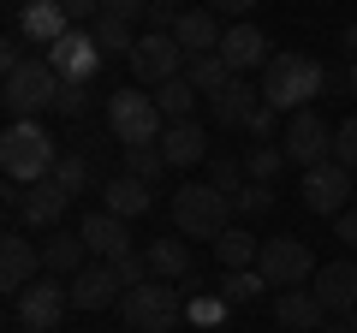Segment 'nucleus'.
Returning a JSON list of instances; mask_svg holds the SVG:
<instances>
[{
    "label": "nucleus",
    "mask_w": 357,
    "mask_h": 333,
    "mask_svg": "<svg viewBox=\"0 0 357 333\" xmlns=\"http://www.w3.org/2000/svg\"><path fill=\"white\" fill-rule=\"evenodd\" d=\"M227 297L220 292H185V321H191L197 333H220V321H227Z\"/></svg>",
    "instance_id": "28"
},
{
    "label": "nucleus",
    "mask_w": 357,
    "mask_h": 333,
    "mask_svg": "<svg viewBox=\"0 0 357 333\" xmlns=\"http://www.w3.org/2000/svg\"><path fill=\"white\" fill-rule=\"evenodd\" d=\"M333 161H340L345 173H357V119L333 125Z\"/></svg>",
    "instance_id": "38"
},
{
    "label": "nucleus",
    "mask_w": 357,
    "mask_h": 333,
    "mask_svg": "<svg viewBox=\"0 0 357 333\" xmlns=\"http://www.w3.org/2000/svg\"><path fill=\"white\" fill-rule=\"evenodd\" d=\"M126 65H131V77H137L143 90H161V84H173V77H185V48H178L167 30H143Z\"/></svg>",
    "instance_id": "9"
},
{
    "label": "nucleus",
    "mask_w": 357,
    "mask_h": 333,
    "mask_svg": "<svg viewBox=\"0 0 357 333\" xmlns=\"http://www.w3.org/2000/svg\"><path fill=\"white\" fill-rule=\"evenodd\" d=\"M280 166H286V149H274V143H250L244 149V179L250 185H274Z\"/></svg>",
    "instance_id": "32"
},
{
    "label": "nucleus",
    "mask_w": 357,
    "mask_h": 333,
    "mask_svg": "<svg viewBox=\"0 0 357 333\" xmlns=\"http://www.w3.org/2000/svg\"><path fill=\"white\" fill-rule=\"evenodd\" d=\"M185 77H191V90L208 102L215 90H227V84H232V65L220 60V54H203V60H185Z\"/></svg>",
    "instance_id": "30"
},
{
    "label": "nucleus",
    "mask_w": 357,
    "mask_h": 333,
    "mask_svg": "<svg viewBox=\"0 0 357 333\" xmlns=\"http://www.w3.org/2000/svg\"><path fill=\"white\" fill-rule=\"evenodd\" d=\"M42 250L24 238V232H6L0 238V292H24V286H36L42 280Z\"/></svg>",
    "instance_id": "15"
},
{
    "label": "nucleus",
    "mask_w": 357,
    "mask_h": 333,
    "mask_svg": "<svg viewBox=\"0 0 357 333\" xmlns=\"http://www.w3.org/2000/svg\"><path fill=\"white\" fill-rule=\"evenodd\" d=\"M321 333H357V327H351V321H345V316H333V321H328V327H321Z\"/></svg>",
    "instance_id": "48"
},
{
    "label": "nucleus",
    "mask_w": 357,
    "mask_h": 333,
    "mask_svg": "<svg viewBox=\"0 0 357 333\" xmlns=\"http://www.w3.org/2000/svg\"><path fill=\"white\" fill-rule=\"evenodd\" d=\"M84 107H89V84H66V77H60V95H54V114H66V119H84Z\"/></svg>",
    "instance_id": "37"
},
{
    "label": "nucleus",
    "mask_w": 357,
    "mask_h": 333,
    "mask_svg": "<svg viewBox=\"0 0 357 333\" xmlns=\"http://www.w3.org/2000/svg\"><path fill=\"white\" fill-rule=\"evenodd\" d=\"M256 107H262V84H250V77H232L227 90L208 95V119L220 131H244L256 119Z\"/></svg>",
    "instance_id": "14"
},
{
    "label": "nucleus",
    "mask_w": 357,
    "mask_h": 333,
    "mask_svg": "<svg viewBox=\"0 0 357 333\" xmlns=\"http://www.w3.org/2000/svg\"><path fill=\"white\" fill-rule=\"evenodd\" d=\"M333 238H340V244H345V250H357V203H351V208H345V215H340V220H333Z\"/></svg>",
    "instance_id": "45"
},
{
    "label": "nucleus",
    "mask_w": 357,
    "mask_h": 333,
    "mask_svg": "<svg viewBox=\"0 0 357 333\" xmlns=\"http://www.w3.org/2000/svg\"><path fill=\"white\" fill-rule=\"evenodd\" d=\"M310 292L321 297V309H328V316H351V309H357V262H351V256L321 262L316 280H310Z\"/></svg>",
    "instance_id": "16"
},
{
    "label": "nucleus",
    "mask_w": 357,
    "mask_h": 333,
    "mask_svg": "<svg viewBox=\"0 0 357 333\" xmlns=\"http://www.w3.org/2000/svg\"><path fill=\"white\" fill-rule=\"evenodd\" d=\"M321 84H328V72L310 54H274L262 65V102L274 114H304V107H316Z\"/></svg>",
    "instance_id": "1"
},
{
    "label": "nucleus",
    "mask_w": 357,
    "mask_h": 333,
    "mask_svg": "<svg viewBox=\"0 0 357 333\" xmlns=\"http://www.w3.org/2000/svg\"><path fill=\"white\" fill-rule=\"evenodd\" d=\"M304 208H310V215H328V220H340L345 208H351V173H345L340 161H321V166H310V173H304Z\"/></svg>",
    "instance_id": "11"
},
{
    "label": "nucleus",
    "mask_w": 357,
    "mask_h": 333,
    "mask_svg": "<svg viewBox=\"0 0 357 333\" xmlns=\"http://www.w3.org/2000/svg\"><path fill=\"white\" fill-rule=\"evenodd\" d=\"M232 220V196L215 185H178L173 191V226L178 238H220Z\"/></svg>",
    "instance_id": "4"
},
{
    "label": "nucleus",
    "mask_w": 357,
    "mask_h": 333,
    "mask_svg": "<svg viewBox=\"0 0 357 333\" xmlns=\"http://www.w3.org/2000/svg\"><path fill=\"white\" fill-rule=\"evenodd\" d=\"M114 268H119V280H126V292H131V286H143V280L155 274V268H149V256H137V250H131V256H119Z\"/></svg>",
    "instance_id": "40"
},
{
    "label": "nucleus",
    "mask_w": 357,
    "mask_h": 333,
    "mask_svg": "<svg viewBox=\"0 0 357 333\" xmlns=\"http://www.w3.org/2000/svg\"><path fill=\"white\" fill-rule=\"evenodd\" d=\"M54 95H60V72H54L48 60L18 65V72L0 84V107H6L13 119H42L54 107Z\"/></svg>",
    "instance_id": "6"
},
{
    "label": "nucleus",
    "mask_w": 357,
    "mask_h": 333,
    "mask_svg": "<svg viewBox=\"0 0 357 333\" xmlns=\"http://www.w3.org/2000/svg\"><path fill=\"white\" fill-rule=\"evenodd\" d=\"M84 256H89V244L77 238V232H54V238L42 244V268H48V274H60V280L84 274V268H89Z\"/></svg>",
    "instance_id": "25"
},
{
    "label": "nucleus",
    "mask_w": 357,
    "mask_h": 333,
    "mask_svg": "<svg viewBox=\"0 0 357 333\" xmlns=\"http://www.w3.org/2000/svg\"><path fill=\"white\" fill-rule=\"evenodd\" d=\"M274 327L280 333H321L328 327V309H321V297L310 286H286L274 297Z\"/></svg>",
    "instance_id": "18"
},
{
    "label": "nucleus",
    "mask_w": 357,
    "mask_h": 333,
    "mask_svg": "<svg viewBox=\"0 0 357 333\" xmlns=\"http://www.w3.org/2000/svg\"><path fill=\"white\" fill-rule=\"evenodd\" d=\"M232 208H238V215H268V208H274V185H244V191L232 196Z\"/></svg>",
    "instance_id": "39"
},
{
    "label": "nucleus",
    "mask_w": 357,
    "mask_h": 333,
    "mask_svg": "<svg viewBox=\"0 0 357 333\" xmlns=\"http://www.w3.org/2000/svg\"><path fill=\"white\" fill-rule=\"evenodd\" d=\"M66 30H77V24H72V13H66L60 0H24L18 6V36L36 42V48H54Z\"/></svg>",
    "instance_id": "19"
},
{
    "label": "nucleus",
    "mask_w": 357,
    "mask_h": 333,
    "mask_svg": "<svg viewBox=\"0 0 357 333\" xmlns=\"http://www.w3.org/2000/svg\"><path fill=\"white\" fill-rule=\"evenodd\" d=\"M89 36H96L102 60H131V48H137V36H131L126 18H96V24H89Z\"/></svg>",
    "instance_id": "29"
},
{
    "label": "nucleus",
    "mask_w": 357,
    "mask_h": 333,
    "mask_svg": "<svg viewBox=\"0 0 357 333\" xmlns=\"http://www.w3.org/2000/svg\"><path fill=\"white\" fill-rule=\"evenodd\" d=\"M143 24H149V30H167V36H173V24H178V6H173V0H149Z\"/></svg>",
    "instance_id": "41"
},
{
    "label": "nucleus",
    "mask_w": 357,
    "mask_h": 333,
    "mask_svg": "<svg viewBox=\"0 0 357 333\" xmlns=\"http://www.w3.org/2000/svg\"><path fill=\"white\" fill-rule=\"evenodd\" d=\"M244 137H256V143H268V137H274V107H256V119H250V125H244Z\"/></svg>",
    "instance_id": "44"
},
{
    "label": "nucleus",
    "mask_w": 357,
    "mask_h": 333,
    "mask_svg": "<svg viewBox=\"0 0 357 333\" xmlns=\"http://www.w3.org/2000/svg\"><path fill=\"white\" fill-rule=\"evenodd\" d=\"M345 90H351V102H357V60L345 65Z\"/></svg>",
    "instance_id": "49"
},
{
    "label": "nucleus",
    "mask_w": 357,
    "mask_h": 333,
    "mask_svg": "<svg viewBox=\"0 0 357 333\" xmlns=\"http://www.w3.org/2000/svg\"><path fill=\"white\" fill-rule=\"evenodd\" d=\"M208 173H215L208 185H215V191H227V196H238L244 185H250V179H244V155H208Z\"/></svg>",
    "instance_id": "36"
},
{
    "label": "nucleus",
    "mask_w": 357,
    "mask_h": 333,
    "mask_svg": "<svg viewBox=\"0 0 357 333\" xmlns=\"http://www.w3.org/2000/svg\"><path fill=\"white\" fill-rule=\"evenodd\" d=\"M102 208H114L119 220H137V215H149V208H155V191L143 179H131V173H119V179H107Z\"/></svg>",
    "instance_id": "24"
},
{
    "label": "nucleus",
    "mask_w": 357,
    "mask_h": 333,
    "mask_svg": "<svg viewBox=\"0 0 357 333\" xmlns=\"http://www.w3.org/2000/svg\"><path fill=\"white\" fill-rule=\"evenodd\" d=\"M208 6H215L220 18H238V24H244V18H250L256 6H262V0H208Z\"/></svg>",
    "instance_id": "46"
},
{
    "label": "nucleus",
    "mask_w": 357,
    "mask_h": 333,
    "mask_svg": "<svg viewBox=\"0 0 357 333\" xmlns=\"http://www.w3.org/2000/svg\"><path fill=\"white\" fill-rule=\"evenodd\" d=\"M280 149L292 166H321L333 161V125L321 119V107H304V114H286V131H280Z\"/></svg>",
    "instance_id": "8"
},
{
    "label": "nucleus",
    "mask_w": 357,
    "mask_h": 333,
    "mask_svg": "<svg viewBox=\"0 0 357 333\" xmlns=\"http://www.w3.org/2000/svg\"><path fill=\"white\" fill-rule=\"evenodd\" d=\"M42 60H48L54 72L66 77V84H89V77L102 72V48H96V36H89L84 24H77V30H66V36L54 42V48L42 54Z\"/></svg>",
    "instance_id": "12"
},
{
    "label": "nucleus",
    "mask_w": 357,
    "mask_h": 333,
    "mask_svg": "<svg viewBox=\"0 0 357 333\" xmlns=\"http://www.w3.org/2000/svg\"><path fill=\"white\" fill-rule=\"evenodd\" d=\"M185 321V292L173 280H143L126 292V327L131 333H173Z\"/></svg>",
    "instance_id": "5"
},
{
    "label": "nucleus",
    "mask_w": 357,
    "mask_h": 333,
    "mask_svg": "<svg viewBox=\"0 0 357 333\" xmlns=\"http://www.w3.org/2000/svg\"><path fill=\"white\" fill-rule=\"evenodd\" d=\"M18 65H30V54H24V36H6V42H0V72L13 77Z\"/></svg>",
    "instance_id": "43"
},
{
    "label": "nucleus",
    "mask_w": 357,
    "mask_h": 333,
    "mask_svg": "<svg viewBox=\"0 0 357 333\" xmlns=\"http://www.w3.org/2000/svg\"><path fill=\"white\" fill-rule=\"evenodd\" d=\"M262 292H268L262 268H238V274H227V280H220V297H227L232 309H238V304H262Z\"/></svg>",
    "instance_id": "34"
},
{
    "label": "nucleus",
    "mask_w": 357,
    "mask_h": 333,
    "mask_svg": "<svg viewBox=\"0 0 357 333\" xmlns=\"http://www.w3.org/2000/svg\"><path fill=\"white\" fill-rule=\"evenodd\" d=\"M60 155L66 149L42 131V119H13L6 137H0V166H6V179H13V185H42Z\"/></svg>",
    "instance_id": "2"
},
{
    "label": "nucleus",
    "mask_w": 357,
    "mask_h": 333,
    "mask_svg": "<svg viewBox=\"0 0 357 333\" xmlns=\"http://www.w3.org/2000/svg\"><path fill=\"white\" fill-rule=\"evenodd\" d=\"M66 208H72V196H66L54 179H42V185H24V208H18V220H24L30 232H54L66 220Z\"/></svg>",
    "instance_id": "22"
},
{
    "label": "nucleus",
    "mask_w": 357,
    "mask_h": 333,
    "mask_svg": "<svg viewBox=\"0 0 357 333\" xmlns=\"http://www.w3.org/2000/svg\"><path fill=\"white\" fill-rule=\"evenodd\" d=\"M107 131H114V143L119 149H137V143H161V131H167V119H161V107H155V90H114L107 95Z\"/></svg>",
    "instance_id": "3"
},
{
    "label": "nucleus",
    "mask_w": 357,
    "mask_h": 333,
    "mask_svg": "<svg viewBox=\"0 0 357 333\" xmlns=\"http://www.w3.org/2000/svg\"><path fill=\"white\" fill-rule=\"evenodd\" d=\"M340 48H351V60H357V18H351L345 30H340Z\"/></svg>",
    "instance_id": "47"
},
{
    "label": "nucleus",
    "mask_w": 357,
    "mask_h": 333,
    "mask_svg": "<svg viewBox=\"0 0 357 333\" xmlns=\"http://www.w3.org/2000/svg\"><path fill=\"white\" fill-rule=\"evenodd\" d=\"M268 333H274V327H268Z\"/></svg>",
    "instance_id": "50"
},
{
    "label": "nucleus",
    "mask_w": 357,
    "mask_h": 333,
    "mask_svg": "<svg viewBox=\"0 0 357 333\" xmlns=\"http://www.w3.org/2000/svg\"><path fill=\"white\" fill-rule=\"evenodd\" d=\"M155 107H161L167 125H173V119H197V90H191V77H173V84H161V90H155Z\"/></svg>",
    "instance_id": "31"
},
{
    "label": "nucleus",
    "mask_w": 357,
    "mask_h": 333,
    "mask_svg": "<svg viewBox=\"0 0 357 333\" xmlns=\"http://www.w3.org/2000/svg\"><path fill=\"white\" fill-rule=\"evenodd\" d=\"M220 60L232 65V77H244V72H262L274 54H268V36L244 18V24H227V42H220Z\"/></svg>",
    "instance_id": "20"
},
{
    "label": "nucleus",
    "mask_w": 357,
    "mask_h": 333,
    "mask_svg": "<svg viewBox=\"0 0 357 333\" xmlns=\"http://www.w3.org/2000/svg\"><path fill=\"white\" fill-rule=\"evenodd\" d=\"M256 256H262V238L256 232H244V226H227L215 238V262L227 274H238V268H256Z\"/></svg>",
    "instance_id": "26"
},
{
    "label": "nucleus",
    "mask_w": 357,
    "mask_h": 333,
    "mask_svg": "<svg viewBox=\"0 0 357 333\" xmlns=\"http://www.w3.org/2000/svg\"><path fill=\"white\" fill-rule=\"evenodd\" d=\"M173 42L185 48V60L220 54V42H227V30H220V13H215V6H191V13H178V24H173Z\"/></svg>",
    "instance_id": "17"
},
{
    "label": "nucleus",
    "mask_w": 357,
    "mask_h": 333,
    "mask_svg": "<svg viewBox=\"0 0 357 333\" xmlns=\"http://www.w3.org/2000/svg\"><path fill=\"white\" fill-rule=\"evenodd\" d=\"M54 185H60L66 196H84L89 191V155H77V149H66L60 161H54V173H48Z\"/></svg>",
    "instance_id": "33"
},
{
    "label": "nucleus",
    "mask_w": 357,
    "mask_h": 333,
    "mask_svg": "<svg viewBox=\"0 0 357 333\" xmlns=\"http://www.w3.org/2000/svg\"><path fill=\"white\" fill-rule=\"evenodd\" d=\"M268 286H310L316 280V250L304 238H262V256H256Z\"/></svg>",
    "instance_id": "10"
},
{
    "label": "nucleus",
    "mask_w": 357,
    "mask_h": 333,
    "mask_svg": "<svg viewBox=\"0 0 357 333\" xmlns=\"http://www.w3.org/2000/svg\"><path fill=\"white\" fill-rule=\"evenodd\" d=\"M161 155H167V166H203L208 161V125L173 119V125L161 131Z\"/></svg>",
    "instance_id": "23"
},
{
    "label": "nucleus",
    "mask_w": 357,
    "mask_h": 333,
    "mask_svg": "<svg viewBox=\"0 0 357 333\" xmlns=\"http://www.w3.org/2000/svg\"><path fill=\"white\" fill-rule=\"evenodd\" d=\"M66 309H72V280L42 274L36 286H24V292H18V327H24V333H60Z\"/></svg>",
    "instance_id": "7"
},
{
    "label": "nucleus",
    "mask_w": 357,
    "mask_h": 333,
    "mask_svg": "<svg viewBox=\"0 0 357 333\" xmlns=\"http://www.w3.org/2000/svg\"><path fill=\"white\" fill-rule=\"evenodd\" d=\"M149 268H155V280H191V244H185V238H178V232H173V238H155L149 244Z\"/></svg>",
    "instance_id": "27"
},
{
    "label": "nucleus",
    "mask_w": 357,
    "mask_h": 333,
    "mask_svg": "<svg viewBox=\"0 0 357 333\" xmlns=\"http://www.w3.org/2000/svg\"><path fill=\"white\" fill-rule=\"evenodd\" d=\"M143 13H149V0H102V18H126V24H137Z\"/></svg>",
    "instance_id": "42"
},
{
    "label": "nucleus",
    "mask_w": 357,
    "mask_h": 333,
    "mask_svg": "<svg viewBox=\"0 0 357 333\" xmlns=\"http://www.w3.org/2000/svg\"><path fill=\"white\" fill-rule=\"evenodd\" d=\"M77 238L89 244V256H96V262H119V256H131V220H119L114 208H96V215H84Z\"/></svg>",
    "instance_id": "13"
},
{
    "label": "nucleus",
    "mask_w": 357,
    "mask_h": 333,
    "mask_svg": "<svg viewBox=\"0 0 357 333\" xmlns=\"http://www.w3.org/2000/svg\"><path fill=\"white\" fill-rule=\"evenodd\" d=\"M119 292H126V280L114 262H89L84 274H72V309H107Z\"/></svg>",
    "instance_id": "21"
},
{
    "label": "nucleus",
    "mask_w": 357,
    "mask_h": 333,
    "mask_svg": "<svg viewBox=\"0 0 357 333\" xmlns=\"http://www.w3.org/2000/svg\"><path fill=\"white\" fill-rule=\"evenodd\" d=\"M126 173H131V179H143V185H155V179L167 173L161 143H137V149H126Z\"/></svg>",
    "instance_id": "35"
}]
</instances>
